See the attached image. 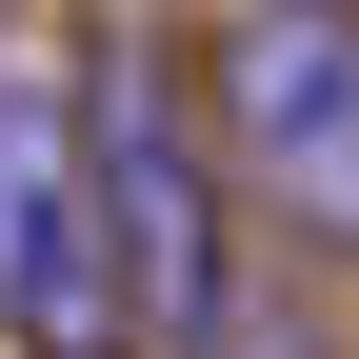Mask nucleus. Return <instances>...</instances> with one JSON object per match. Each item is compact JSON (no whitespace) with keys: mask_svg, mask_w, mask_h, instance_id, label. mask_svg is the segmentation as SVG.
<instances>
[{"mask_svg":"<svg viewBox=\"0 0 359 359\" xmlns=\"http://www.w3.org/2000/svg\"><path fill=\"white\" fill-rule=\"evenodd\" d=\"M80 200H100V280L140 359H200L240 320V180H219L160 40H100V80H80Z\"/></svg>","mask_w":359,"mask_h":359,"instance_id":"f257e3e1","label":"nucleus"},{"mask_svg":"<svg viewBox=\"0 0 359 359\" xmlns=\"http://www.w3.org/2000/svg\"><path fill=\"white\" fill-rule=\"evenodd\" d=\"M200 140L280 240L359 259V0H219L200 40Z\"/></svg>","mask_w":359,"mask_h":359,"instance_id":"f03ea898","label":"nucleus"},{"mask_svg":"<svg viewBox=\"0 0 359 359\" xmlns=\"http://www.w3.org/2000/svg\"><path fill=\"white\" fill-rule=\"evenodd\" d=\"M0 339L20 359H120L100 200H80V80L0 40Z\"/></svg>","mask_w":359,"mask_h":359,"instance_id":"7ed1b4c3","label":"nucleus"},{"mask_svg":"<svg viewBox=\"0 0 359 359\" xmlns=\"http://www.w3.org/2000/svg\"><path fill=\"white\" fill-rule=\"evenodd\" d=\"M200 359H339V320H320V299H240Z\"/></svg>","mask_w":359,"mask_h":359,"instance_id":"20e7f679","label":"nucleus"}]
</instances>
